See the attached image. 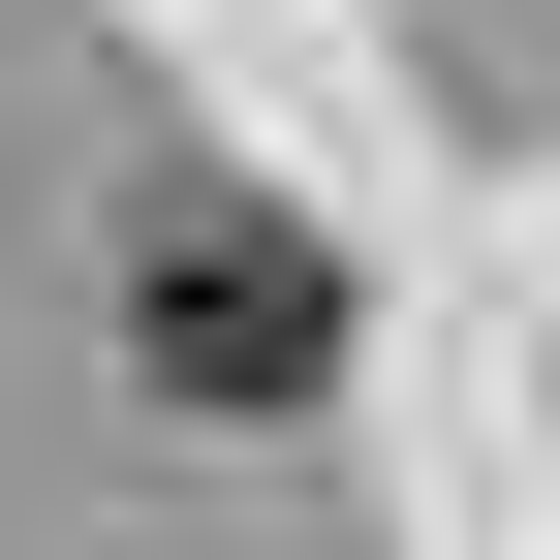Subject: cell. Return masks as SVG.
<instances>
[{"instance_id": "6da1fadb", "label": "cell", "mask_w": 560, "mask_h": 560, "mask_svg": "<svg viewBox=\"0 0 560 560\" xmlns=\"http://www.w3.org/2000/svg\"><path fill=\"white\" fill-rule=\"evenodd\" d=\"M125 342H156L187 405H312V374H342V280H312V219H249V187H187V219L125 249Z\"/></svg>"}]
</instances>
